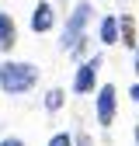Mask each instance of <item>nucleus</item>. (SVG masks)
I'll return each mask as SVG.
<instances>
[{
  "instance_id": "6e6552de",
  "label": "nucleus",
  "mask_w": 139,
  "mask_h": 146,
  "mask_svg": "<svg viewBox=\"0 0 139 146\" xmlns=\"http://www.w3.org/2000/svg\"><path fill=\"white\" fill-rule=\"evenodd\" d=\"M122 42L136 45V28H132V17H122Z\"/></svg>"
},
{
  "instance_id": "423d86ee",
  "label": "nucleus",
  "mask_w": 139,
  "mask_h": 146,
  "mask_svg": "<svg viewBox=\"0 0 139 146\" xmlns=\"http://www.w3.org/2000/svg\"><path fill=\"white\" fill-rule=\"evenodd\" d=\"M17 42V28L11 14H0V52H11V45Z\"/></svg>"
},
{
  "instance_id": "4468645a",
  "label": "nucleus",
  "mask_w": 139,
  "mask_h": 146,
  "mask_svg": "<svg viewBox=\"0 0 139 146\" xmlns=\"http://www.w3.org/2000/svg\"><path fill=\"white\" fill-rule=\"evenodd\" d=\"M136 77H139V49H136Z\"/></svg>"
},
{
  "instance_id": "20e7f679",
  "label": "nucleus",
  "mask_w": 139,
  "mask_h": 146,
  "mask_svg": "<svg viewBox=\"0 0 139 146\" xmlns=\"http://www.w3.org/2000/svg\"><path fill=\"white\" fill-rule=\"evenodd\" d=\"M111 118H115V87L104 84L97 90V125H111Z\"/></svg>"
},
{
  "instance_id": "f257e3e1",
  "label": "nucleus",
  "mask_w": 139,
  "mask_h": 146,
  "mask_svg": "<svg viewBox=\"0 0 139 146\" xmlns=\"http://www.w3.org/2000/svg\"><path fill=\"white\" fill-rule=\"evenodd\" d=\"M38 80V70L31 63H4L0 66V90L4 94H24L35 87Z\"/></svg>"
},
{
  "instance_id": "1a4fd4ad",
  "label": "nucleus",
  "mask_w": 139,
  "mask_h": 146,
  "mask_svg": "<svg viewBox=\"0 0 139 146\" xmlns=\"http://www.w3.org/2000/svg\"><path fill=\"white\" fill-rule=\"evenodd\" d=\"M63 98H66L63 90H49V94H45V108H49V111H56V108L63 104Z\"/></svg>"
},
{
  "instance_id": "9b49d317",
  "label": "nucleus",
  "mask_w": 139,
  "mask_h": 146,
  "mask_svg": "<svg viewBox=\"0 0 139 146\" xmlns=\"http://www.w3.org/2000/svg\"><path fill=\"white\" fill-rule=\"evenodd\" d=\"M0 146H24V143L17 139V136H11V139H0Z\"/></svg>"
},
{
  "instance_id": "ddd939ff",
  "label": "nucleus",
  "mask_w": 139,
  "mask_h": 146,
  "mask_svg": "<svg viewBox=\"0 0 139 146\" xmlns=\"http://www.w3.org/2000/svg\"><path fill=\"white\" fill-rule=\"evenodd\" d=\"M132 101H136V104H139V84H136V87H132Z\"/></svg>"
},
{
  "instance_id": "9d476101",
  "label": "nucleus",
  "mask_w": 139,
  "mask_h": 146,
  "mask_svg": "<svg viewBox=\"0 0 139 146\" xmlns=\"http://www.w3.org/2000/svg\"><path fill=\"white\" fill-rule=\"evenodd\" d=\"M49 146H73V136H66V132H56L49 139Z\"/></svg>"
},
{
  "instance_id": "0eeeda50",
  "label": "nucleus",
  "mask_w": 139,
  "mask_h": 146,
  "mask_svg": "<svg viewBox=\"0 0 139 146\" xmlns=\"http://www.w3.org/2000/svg\"><path fill=\"white\" fill-rule=\"evenodd\" d=\"M101 42H104V45H115V42H118V17H115V14H108V17L101 21Z\"/></svg>"
},
{
  "instance_id": "f03ea898",
  "label": "nucleus",
  "mask_w": 139,
  "mask_h": 146,
  "mask_svg": "<svg viewBox=\"0 0 139 146\" xmlns=\"http://www.w3.org/2000/svg\"><path fill=\"white\" fill-rule=\"evenodd\" d=\"M87 21H91V4H77V7H73V14H70V21H66V28H63V49L80 52Z\"/></svg>"
},
{
  "instance_id": "f8f14e48",
  "label": "nucleus",
  "mask_w": 139,
  "mask_h": 146,
  "mask_svg": "<svg viewBox=\"0 0 139 146\" xmlns=\"http://www.w3.org/2000/svg\"><path fill=\"white\" fill-rule=\"evenodd\" d=\"M77 146H91V139H87V136H80V139H77Z\"/></svg>"
},
{
  "instance_id": "7ed1b4c3",
  "label": "nucleus",
  "mask_w": 139,
  "mask_h": 146,
  "mask_svg": "<svg viewBox=\"0 0 139 146\" xmlns=\"http://www.w3.org/2000/svg\"><path fill=\"white\" fill-rule=\"evenodd\" d=\"M97 66H101V56L87 59V63L77 70V80H73V90H77V94H91V90H94V80H97Z\"/></svg>"
},
{
  "instance_id": "39448f33",
  "label": "nucleus",
  "mask_w": 139,
  "mask_h": 146,
  "mask_svg": "<svg viewBox=\"0 0 139 146\" xmlns=\"http://www.w3.org/2000/svg\"><path fill=\"white\" fill-rule=\"evenodd\" d=\"M52 21H56V14H52V4H45V0H38V7L31 11V31H49Z\"/></svg>"
}]
</instances>
